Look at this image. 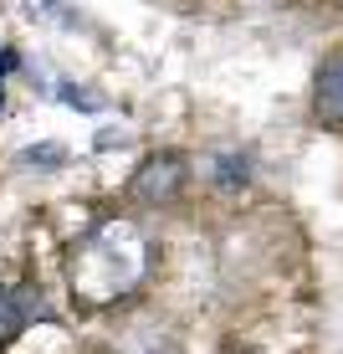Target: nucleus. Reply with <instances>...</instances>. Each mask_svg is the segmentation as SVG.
Returning a JSON list of instances; mask_svg holds the SVG:
<instances>
[{
	"mask_svg": "<svg viewBox=\"0 0 343 354\" xmlns=\"http://www.w3.org/2000/svg\"><path fill=\"white\" fill-rule=\"evenodd\" d=\"M149 272H154V241H144V231L133 221H103L67 262V277L77 288V298L92 303V308L124 298Z\"/></svg>",
	"mask_w": 343,
	"mask_h": 354,
	"instance_id": "nucleus-1",
	"label": "nucleus"
},
{
	"mask_svg": "<svg viewBox=\"0 0 343 354\" xmlns=\"http://www.w3.org/2000/svg\"><path fill=\"white\" fill-rule=\"evenodd\" d=\"M190 185V160L179 149H159V154H144L139 169L128 180V201L133 205H149V211H164L175 205Z\"/></svg>",
	"mask_w": 343,
	"mask_h": 354,
	"instance_id": "nucleus-2",
	"label": "nucleus"
},
{
	"mask_svg": "<svg viewBox=\"0 0 343 354\" xmlns=\"http://www.w3.org/2000/svg\"><path fill=\"white\" fill-rule=\"evenodd\" d=\"M313 118L323 129H343V46L313 77Z\"/></svg>",
	"mask_w": 343,
	"mask_h": 354,
	"instance_id": "nucleus-3",
	"label": "nucleus"
},
{
	"mask_svg": "<svg viewBox=\"0 0 343 354\" xmlns=\"http://www.w3.org/2000/svg\"><path fill=\"white\" fill-rule=\"evenodd\" d=\"M36 319H52L41 288H0V344H10V339Z\"/></svg>",
	"mask_w": 343,
	"mask_h": 354,
	"instance_id": "nucleus-4",
	"label": "nucleus"
},
{
	"mask_svg": "<svg viewBox=\"0 0 343 354\" xmlns=\"http://www.w3.org/2000/svg\"><path fill=\"white\" fill-rule=\"evenodd\" d=\"M251 180V154L246 149H220L210 160V185L215 190H241Z\"/></svg>",
	"mask_w": 343,
	"mask_h": 354,
	"instance_id": "nucleus-5",
	"label": "nucleus"
},
{
	"mask_svg": "<svg viewBox=\"0 0 343 354\" xmlns=\"http://www.w3.org/2000/svg\"><path fill=\"white\" fill-rule=\"evenodd\" d=\"M118 354H179V344L164 328H133L124 344H118Z\"/></svg>",
	"mask_w": 343,
	"mask_h": 354,
	"instance_id": "nucleus-6",
	"label": "nucleus"
},
{
	"mask_svg": "<svg viewBox=\"0 0 343 354\" xmlns=\"http://www.w3.org/2000/svg\"><path fill=\"white\" fill-rule=\"evenodd\" d=\"M26 10H31L36 21H46V26H62V31L82 26V16H77L72 0H26Z\"/></svg>",
	"mask_w": 343,
	"mask_h": 354,
	"instance_id": "nucleus-7",
	"label": "nucleus"
},
{
	"mask_svg": "<svg viewBox=\"0 0 343 354\" xmlns=\"http://www.w3.org/2000/svg\"><path fill=\"white\" fill-rule=\"evenodd\" d=\"M62 160H67V154L57 149V144H41V149H26V154H21V165H62Z\"/></svg>",
	"mask_w": 343,
	"mask_h": 354,
	"instance_id": "nucleus-8",
	"label": "nucleus"
},
{
	"mask_svg": "<svg viewBox=\"0 0 343 354\" xmlns=\"http://www.w3.org/2000/svg\"><path fill=\"white\" fill-rule=\"evenodd\" d=\"M226 354H262V349H251V344H226Z\"/></svg>",
	"mask_w": 343,
	"mask_h": 354,
	"instance_id": "nucleus-9",
	"label": "nucleus"
},
{
	"mask_svg": "<svg viewBox=\"0 0 343 354\" xmlns=\"http://www.w3.org/2000/svg\"><path fill=\"white\" fill-rule=\"evenodd\" d=\"M0 103H6V93H0Z\"/></svg>",
	"mask_w": 343,
	"mask_h": 354,
	"instance_id": "nucleus-10",
	"label": "nucleus"
}]
</instances>
